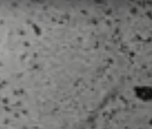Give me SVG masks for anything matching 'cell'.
Segmentation results:
<instances>
[{"label":"cell","instance_id":"cell-1","mask_svg":"<svg viewBox=\"0 0 152 129\" xmlns=\"http://www.w3.org/2000/svg\"><path fill=\"white\" fill-rule=\"evenodd\" d=\"M136 93L138 98L142 100L152 99V88L151 87H140L137 88Z\"/></svg>","mask_w":152,"mask_h":129}]
</instances>
